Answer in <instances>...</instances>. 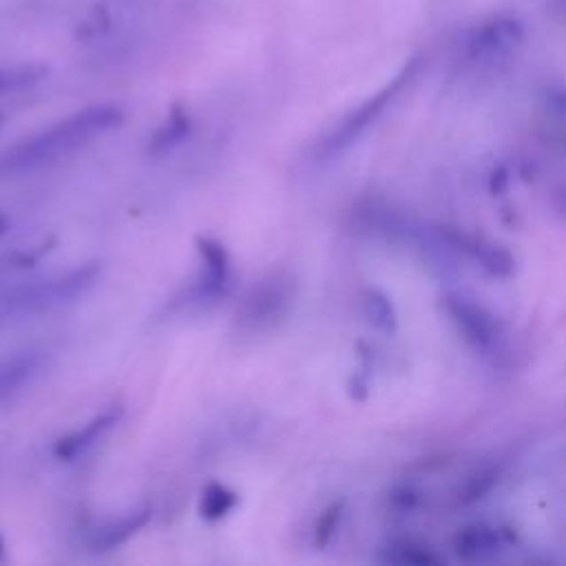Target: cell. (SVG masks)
Wrapping results in <instances>:
<instances>
[{"label":"cell","mask_w":566,"mask_h":566,"mask_svg":"<svg viewBox=\"0 0 566 566\" xmlns=\"http://www.w3.org/2000/svg\"><path fill=\"white\" fill-rule=\"evenodd\" d=\"M122 122L124 111L118 105L87 106V109L3 151L0 153V180L58 162V159L84 149L93 140H100L106 133L115 131Z\"/></svg>","instance_id":"1"},{"label":"cell","mask_w":566,"mask_h":566,"mask_svg":"<svg viewBox=\"0 0 566 566\" xmlns=\"http://www.w3.org/2000/svg\"><path fill=\"white\" fill-rule=\"evenodd\" d=\"M100 273V261H89L56 277L9 290L4 297H0V319L40 316L74 306L96 288Z\"/></svg>","instance_id":"2"},{"label":"cell","mask_w":566,"mask_h":566,"mask_svg":"<svg viewBox=\"0 0 566 566\" xmlns=\"http://www.w3.org/2000/svg\"><path fill=\"white\" fill-rule=\"evenodd\" d=\"M418 71H421V60H409L376 96L369 97L368 102L359 106L356 111H352L345 120H343L338 127H334V131L330 136L323 137V142L316 149V158L321 162H332L338 155H343L345 151H350L369 128L376 124V120L403 96L405 89L416 80Z\"/></svg>","instance_id":"3"},{"label":"cell","mask_w":566,"mask_h":566,"mask_svg":"<svg viewBox=\"0 0 566 566\" xmlns=\"http://www.w3.org/2000/svg\"><path fill=\"white\" fill-rule=\"evenodd\" d=\"M527 40V29L523 22L511 13L489 16L462 34L461 49L462 58L474 65H500L514 58Z\"/></svg>","instance_id":"4"},{"label":"cell","mask_w":566,"mask_h":566,"mask_svg":"<svg viewBox=\"0 0 566 566\" xmlns=\"http://www.w3.org/2000/svg\"><path fill=\"white\" fill-rule=\"evenodd\" d=\"M294 301V282L283 273H273L252 285L237 310L239 328L246 332H266L277 328Z\"/></svg>","instance_id":"5"},{"label":"cell","mask_w":566,"mask_h":566,"mask_svg":"<svg viewBox=\"0 0 566 566\" xmlns=\"http://www.w3.org/2000/svg\"><path fill=\"white\" fill-rule=\"evenodd\" d=\"M198 252L202 257V275L193 285L195 301H215L229 292L230 257L224 244L211 237H198Z\"/></svg>","instance_id":"6"},{"label":"cell","mask_w":566,"mask_h":566,"mask_svg":"<svg viewBox=\"0 0 566 566\" xmlns=\"http://www.w3.org/2000/svg\"><path fill=\"white\" fill-rule=\"evenodd\" d=\"M449 312H452L454 321L458 323V328L462 330L467 341L480 352H493L498 350V343H500L502 332L498 328V321L492 312L485 310L483 306H476V303L467 301V299L452 297L447 299Z\"/></svg>","instance_id":"7"},{"label":"cell","mask_w":566,"mask_h":566,"mask_svg":"<svg viewBox=\"0 0 566 566\" xmlns=\"http://www.w3.org/2000/svg\"><path fill=\"white\" fill-rule=\"evenodd\" d=\"M120 418H122V409L120 407L105 409V412L93 416L89 423H84L82 427L62 436V438L53 445V456H56L58 461L65 462L78 461L84 454L91 452L105 436H109L111 430H115Z\"/></svg>","instance_id":"8"},{"label":"cell","mask_w":566,"mask_h":566,"mask_svg":"<svg viewBox=\"0 0 566 566\" xmlns=\"http://www.w3.org/2000/svg\"><path fill=\"white\" fill-rule=\"evenodd\" d=\"M151 518H153V509L146 505L137 507V509L128 511V514L120 516V518L106 520L105 524H100V527L91 533L89 547H91L93 551L118 549V547L127 545L133 536H137V533L151 523Z\"/></svg>","instance_id":"9"},{"label":"cell","mask_w":566,"mask_h":566,"mask_svg":"<svg viewBox=\"0 0 566 566\" xmlns=\"http://www.w3.org/2000/svg\"><path fill=\"white\" fill-rule=\"evenodd\" d=\"M40 365H43V356L38 352H22V354L13 356V359L4 361L0 365V396L29 383L38 374Z\"/></svg>","instance_id":"10"},{"label":"cell","mask_w":566,"mask_h":566,"mask_svg":"<svg viewBox=\"0 0 566 566\" xmlns=\"http://www.w3.org/2000/svg\"><path fill=\"white\" fill-rule=\"evenodd\" d=\"M239 505L237 492L221 483H211L204 487L199 498V516L208 523H220L226 516L233 514Z\"/></svg>","instance_id":"11"},{"label":"cell","mask_w":566,"mask_h":566,"mask_svg":"<svg viewBox=\"0 0 566 566\" xmlns=\"http://www.w3.org/2000/svg\"><path fill=\"white\" fill-rule=\"evenodd\" d=\"M190 133V120L189 115L175 113L173 118H168V122L162 128L155 131V136L149 140V151L146 153L151 158H164V155L173 153L182 142L189 137Z\"/></svg>","instance_id":"12"},{"label":"cell","mask_w":566,"mask_h":566,"mask_svg":"<svg viewBox=\"0 0 566 566\" xmlns=\"http://www.w3.org/2000/svg\"><path fill=\"white\" fill-rule=\"evenodd\" d=\"M44 75H47V69H44V66H35V65L0 66V96H3V93H13V91H22V89L34 87V84H38Z\"/></svg>","instance_id":"13"},{"label":"cell","mask_w":566,"mask_h":566,"mask_svg":"<svg viewBox=\"0 0 566 566\" xmlns=\"http://www.w3.org/2000/svg\"><path fill=\"white\" fill-rule=\"evenodd\" d=\"M458 549H462V554H467V558H474V560H483L485 558V551H487L489 555L496 554L498 551V538L493 536V533L485 531V529H480V542H478V536H476V531L471 529V531L462 533L461 538H458Z\"/></svg>","instance_id":"14"},{"label":"cell","mask_w":566,"mask_h":566,"mask_svg":"<svg viewBox=\"0 0 566 566\" xmlns=\"http://www.w3.org/2000/svg\"><path fill=\"white\" fill-rule=\"evenodd\" d=\"M365 307H368V316L372 323H376L378 328H385L392 321V312H390V303L381 297V294L372 292L365 299Z\"/></svg>","instance_id":"15"},{"label":"cell","mask_w":566,"mask_h":566,"mask_svg":"<svg viewBox=\"0 0 566 566\" xmlns=\"http://www.w3.org/2000/svg\"><path fill=\"white\" fill-rule=\"evenodd\" d=\"M338 518H341V507H332V509H328L323 516H321L319 524H316V545L319 547L328 545L330 536H332L334 529H337Z\"/></svg>","instance_id":"16"},{"label":"cell","mask_w":566,"mask_h":566,"mask_svg":"<svg viewBox=\"0 0 566 566\" xmlns=\"http://www.w3.org/2000/svg\"><path fill=\"white\" fill-rule=\"evenodd\" d=\"M549 105L560 118L566 120V89H560V91H554L549 97Z\"/></svg>","instance_id":"17"},{"label":"cell","mask_w":566,"mask_h":566,"mask_svg":"<svg viewBox=\"0 0 566 566\" xmlns=\"http://www.w3.org/2000/svg\"><path fill=\"white\" fill-rule=\"evenodd\" d=\"M7 229H9V221H7V217L3 215V213H0V237H3L4 233H7Z\"/></svg>","instance_id":"18"},{"label":"cell","mask_w":566,"mask_h":566,"mask_svg":"<svg viewBox=\"0 0 566 566\" xmlns=\"http://www.w3.org/2000/svg\"><path fill=\"white\" fill-rule=\"evenodd\" d=\"M555 4H558V12L566 18V0H555Z\"/></svg>","instance_id":"19"},{"label":"cell","mask_w":566,"mask_h":566,"mask_svg":"<svg viewBox=\"0 0 566 566\" xmlns=\"http://www.w3.org/2000/svg\"><path fill=\"white\" fill-rule=\"evenodd\" d=\"M4 124H7V118H4V113H0V131L4 128Z\"/></svg>","instance_id":"20"},{"label":"cell","mask_w":566,"mask_h":566,"mask_svg":"<svg viewBox=\"0 0 566 566\" xmlns=\"http://www.w3.org/2000/svg\"><path fill=\"white\" fill-rule=\"evenodd\" d=\"M0 555H3V540H0Z\"/></svg>","instance_id":"21"}]
</instances>
